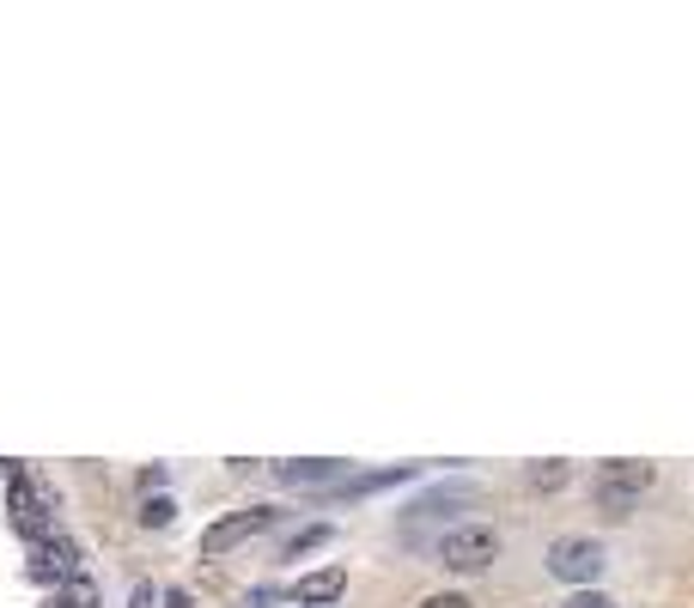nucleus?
<instances>
[{
    "label": "nucleus",
    "instance_id": "12",
    "mask_svg": "<svg viewBox=\"0 0 694 608\" xmlns=\"http://www.w3.org/2000/svg\"><path fill=\"white\" fill-rule=\"evenodd\" d=\"M408 481V469H384V474H354V481L341 486V493H378V486H396Z\"/></svg>",
    "mask_w": 694,
    "mask_h": 608
},
{
    "label": "nucleus",
    "instance_id": "18",
    "mask_svg": "<svg viewBox=\"0 0 694 608\" xmlns=\"http://www.w3.org/2000/svg\"><path fill=\"white\" fill-rule=\"evenodd\" d=\"M165 608H195V603H189V591H165Z\"/></svg>",
    "mask_w": 694,
    "mask_h": 608
},
{
    "label": "nucleus",
    "instance_id": "1",
    "mask_svg": "<svg viewBox=\"0 0 694 608\" xmlns=\"http://www.w3.org/2000/svg\"><path fill=\"white\" fill-rule=\"evenodd\" d=\"M494 560H500V530H488V523H463V530H451L439 542L445 572H488Z\"/></svg>",
    "mask_w": 694,
    "mask_h": 608
},
{
    "label": "nucleus",
    "instance_id": "14",
    "mask_svg": "<svg viewBox=\"0 0 694 608\" xmlns=\"http://www.w3.org/2000/svg\"><path fill=\"white\" fill-rule=\"evenodd\" d=\"M560 608H616V603H609V596H597V591H572Z\"/></svg>",
    "mask_w": 694,
    "mask_h": 608
},
{
    "label": "nucleus",
    "instance_id": "4",
    "mask_svg": "<svg viewBox=\"0 0 694 608\" xmlns=\"http://www.w3.org/2000/svg\"><path fill=\"white\" fill-rule=\"evenodd\" d=\"M25 578H31V584H55V591H62L67 578H79V547H74V535H55V542L31 547Z\"/></svg>",
    "mask_w": 694,
    "mask_h": 608
},
{
    "label": "nucleus",
    "instance_id": "8",
    "mask_svg": "<svg viewBox=\"0 0 694 608\" xmlns=\"http://www.w3.org/2000/svg\"><path fill=\"white\" fill-rule=\"evenodd\" d=\"M140 530H171L177 523V505H171V493H153V499H140Z\"/></svg>",
    "mask_w": 694,
    "mask_h": 608
},
{
    "label": "nucleus",
    "instance_id": "17",
    "mask_svg": "<svg viewBox=\"0 0 694 608\" xmlns=\"http://www.w3.org/2000/svg\"><path fill=\"white\" fill-rule=\"evenodd\" d=\"M159 486H165V469H159V463H153V469H140V493H147V499H153Z\"/></svg>",
    "mask_w": 694,
    "mask_h": 608
},
{
    "label": "nucleus",
    "instance_id": "3",
    "mask_svg": "<svg viewBox=\"0 0 694 608\" xmlns=\"http://www.w3.org/2000/svg\"><path fill=\"white\" fill-rule=\"evenodd\" d=\"M603 542H591V535H560V542H548V572L560 578V584H591V578H603Z\"/></svg>",
    "mask_w": 694,
    "mask_h": 608
},
{
    "label": "nucleus",
    "instance_id": "5",
    "mask_svg": "<svg viewBox=\"0 0 694 608\" xmlns=\"http://www.w3.org/2000/svg\"><path fill=\"white\" fill-rule=\"evenodd\" d=\"M341 591H348V572H341V566H324V572H305V578L293 584V603L329 608V603H341Z\"/></svg>",
    "mask_w": 694,
    "mask_h": 608
},
{
    "label": "nucleus",
    "instance_id": "2",
    "mask_svg": "<svg viewBox=\"0 0 694 608\" xmlns=\"http://www.w3.org/2000/svg\"><path fill=\"white\" fill-rule=\"evenodd\" d=\"M275 523H280L275 505H250V511H231V517H219V523H207V530H201V554H207V560H219V554L244 547L250 535L275 530Z\"/></svg>",
    "mask_w": 694,
    "mask_h": 608
},
{
    "label": "nucleus",
    "instance_id": "6",
    "mask_svg": "<svg viewBox=\"0 0 694 608\" xmlns=\"http://www.w3.org/2000/svg\"><path fill=\"white\" fill-rule=\"evenodd\" d=\"M597 481H603V486H616V493H633V499H640V493L658 481V469H652V463H603Z\"/></svg>",
    "mask_w": 694,
    "mask_h": 608
},
{
    "label": "nucleus",
    "instance_id": "9",
    "mask_svg": "<svg viewBox=\"0 0 694 608\" xmlns=\"http://www.w3.org/2000/svg\"><path fill=\"white\" fill-rule=\"evenodd\" d=\"M55 603H62V608H98V584L79 572V578H67L62 591H55Z\"/></svg>",
    "mask_w": 694,
    "mask_h": 608
},
{
    "label": "nucleus",
    "instance_id": "16",
    "mask_svg": "<svg viewBox=\"0 0 694 608\" xmlns=\"http://www.w3.org/2000/svg\"><path fill=\"white\" fill-rule=\"evenodd\" d=\"M128 608H159V591L147 584V578H140L135 591H128Z\"/></svg>",
    "mask_w": 694,
    "mask_h": 608
},
{
    "label": "nucleus",
    "instance_id": "11",
    "mask_svg": "<svg viewBox=\"0 0 694 608\" xmlns=\"http://www.w3.org/2000/svg\"><path fill=\"white\" fill-rule=\"evenodd\" d=\"M597 511L621 523V517H633V493H616V486H603V481H597Z\"/></svg>",
    "mask_w": 694,
    "mask_h": 608
},
{
    "label": "nucleus",
    "instance_id": "10",
    "mask_svg": "<svg viewBox=\"0 0 694 608\" xmlns=\"http://www.w3.org/2000/svg\"><path fill=\"white\" fill-rule=\"evenodd\" d=\"M567 481H572L567 463H537V469H530V486H537V493H555V486H567Z\"/></svg>",
    "mask_w": 694,
    "mask_h": 608
},
{
    "label": "nucleus",
    "instance_id": "13",
    "mask_svg": "<svg viewBox=\"0 0 694 608\" xmlns=\"http://www.w3.org/2000/svg\"><path fill=\"white\" fill-rule=\"evenodd\" d=\"M324 542H329V523H311V530L287 535V547H280V554H287V560H293V554H305V547H324Z\"/></svg>",
    "mask_w": 694,
    "mask_h": 608
},
{
    "label": "nucleus",
    "instance_id": "7",
    "mask_svg": "<svg viewBox=\"0 0 694 608\" xmlns=\"http://www.w3.org/2000/svg\"><path fill=\"white\" fill-rule=\"evenodd\" d=\"M280 486H324L341 474V463H280Z\"/></svg>",
    "mask_w": 694,
    "mask_h": 608
},
{
    "label": "nucleus",
    "instance_id": "15",
    "mask_svg": "<svg viewBox=\"0 0 694 608\" xmlns=\"http://www.w3.org/2000/svg\"><path fill=\"white\" fill-rule=\"evenodd\" d=\"M420 608H476V603H469L463 591H439V596H427Z\"/></svg>",
    "mask_w": 694,
    "mask_h": 608
}]
</instances>
